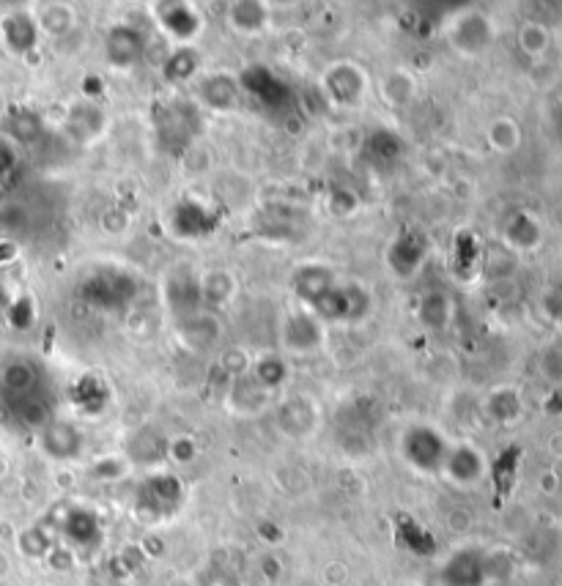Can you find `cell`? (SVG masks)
<instances>
[{"label":"cell","instance_id":"cell-1","mask_svg":"<svg viewBox=\"0 0 562 586\" xmlns=\"http://www.w3.org/2000/svg\"><path fill=\"white\" fill-rule=\"evenodd\" d=\"M406 450H409L414 466H420V469H434L442 461V444L431 430H414L406 441Z\"/></svg>","mask_w":562,"mask_h":586}]
</instances>
